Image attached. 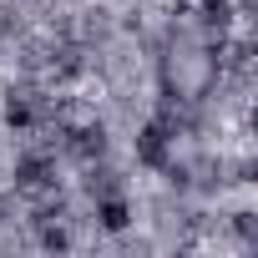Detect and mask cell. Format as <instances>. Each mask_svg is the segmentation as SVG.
Wrapping results in <instances>:
<instances>
[{
	"label": "cell",
	"mask_w": 258,
	"mask_h": 258,
	"mask_svg": "<svg viewBox=\"0 0 258 258\" xmlns=\"http://www.w3.org/2000/svg\"><path fill=\"white\" fill-rule=\"evenodd\" d=\"M167 121H152V126H142V137H137V157L147 162V167H167Z\"/></svg>",
	"instance_id": "obj_1"
},
{
	"label": "cell",
	"mask_w": 258,
	"mask_h": 258,
	"mask_svg": "<svg viewBox=\"0 0 258 258\" xmlns=\"http://www.w3.org/2000/svg\"><path fill=\"white\" fill-rule=\"evenodd\" d=\"M51 162L46 157H21L16 162V187H26V192H36V187H51Z\"/></svg>",
	"instance_id": "obj_2"
},
{
	"label": "cell",
	"mask_w": 258,
	"mask_h": 258,
	"mask_svg": "<svg viewBox=\"0 0 258 258\" xmlns=\"http://www.w3.org/2000/svg\"><path fill=\"white\" fill-rule=\"evenodd\" d=\"M96 218H101V228H106V233H121L126 223H132V208H126L116 192H106V198L96 203Z\"/></svg>",
	"instance_id": "obj_3"
},
{
	"label": "cell",
	"mask_w": 258,
	"mask_h": 258,
	"mask_svg": "<svg viewBox=\"0 0 258 258\" xmlns=\"http://www.w3.org/2000/svg\"><path fill=\"white\" fill-rule=\"evenodd\" d=\"M71 152L76 157H101L106 152V132H101V126H81V132L71 137Z\"/></svg>",
	"instance_id": "obj_4"
},
{
	"label": "cell",
	"mask_w": 258,
	"mask_h": 258,
	"mask_svg": "<svg viewBox=\"0 0 258 258\" xmlns=\"http://www.w3.org/2000/svg\"><path fill=\"white\" fill-rule=\"evenodd\" d=\"M31 121H36L31 96H16V91H11V101H6V126H16V132H21V126H31Z\"/></svg>",
	"instance_id": "obj_5"
},
{
	"label": "cell",
	"mask_w": 258,
	"mask_h": 258,
	"mask_svg": "<svg viewBox=\"0 0 258 258\" xmlns=\"http://www.w3.org/2000/svg\"><path fill=\"white\" fill-rule=\"evenodd\" d=\"M203 21L223 31V26L233 21V0H203Z\"/></svg>",
	"instance_id": "obj_6"
},
{
	"label": "cell",
	"mask_w": 258,
	"mask_h": 258,
	"mask_svg": "<svg viewBox=\"0 0 258 258\" xmlns=\"http://www.w3.org/2000/svg\"><path fill=\"white\" fill-rule=\"evenodd\" d=\"M86 187L106 198V192H116V177H111V172H91V182H86Z\"/></svg>",
	"instance_id": "obj_7"
},
{
	"label": "cell",
	"mask_w": 258,
	"mask_h": 258,
	"mask_svg": "<svg viewBox=\"0 0 258 258\" xmlns=\"http://www.w3.org/2000/svg\"><path fill=\"white\" fill-rule=\"evenodd\" d=\"M41 243H46V248H66L71 238H66V228H51V223H46V228H41Z\"/></svg>",
	"instance_id": "obj_8"
}]
</instances>
